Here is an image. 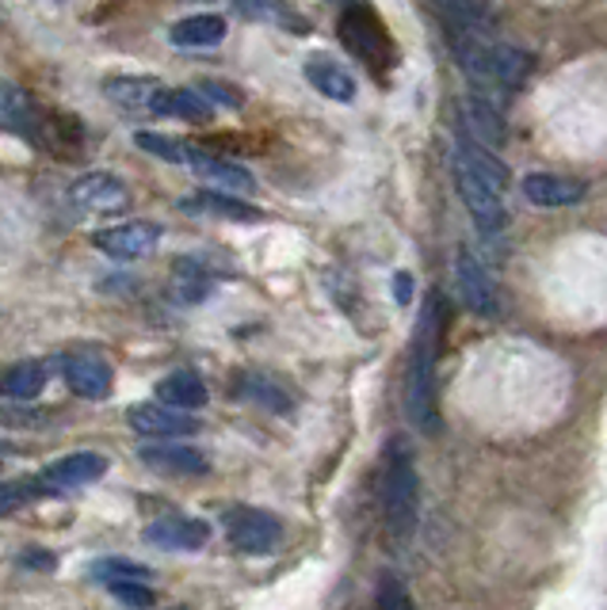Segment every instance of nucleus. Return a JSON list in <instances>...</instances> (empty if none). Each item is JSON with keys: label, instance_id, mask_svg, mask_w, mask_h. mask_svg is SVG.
Instances as JSON below:
<instances>
[{"label": "nucleus", "instance_id": "obj_1", "mask_svg": "<svg viewBox=\"0 0 607 610\" xmlns=\"http://www.w3.org/2000/svg\"><path fill=\"white\" fill-rule=\"evenodd\" d=\"M447 332V302L439 290H428L416 313L413 347H409L405 370V412L416 431L439 435V389H436V363Z\"/></svg>", "mask_w": 607, "mask_h": 610}, {"label": "nucleus", "instance_id": "obj_2", "mask_svg": "<svg viewBox=\"0 0 607 610\" xmlns=\"http://www.w3.org/2000/svg\"><path fill=\"white\" fill-rule=\"evenodd\" d=\"M447 42L459 61V69L474 84H489V88H520L527 81V73L535 69L527 50L508 46L489 38V30L462 27V23H447Z\"/></svg>", "mask_w": 607, "mask_h": 610}, {"label": "nucleus", "instance_id": "obj_3", "mask_svg": "<svg viewBox=\"0 0 607 610\" xmlns=\"http://www.w3.org/2000/svg\"><path fill=\"white\" fill-rule=\"evenodd\" d=\"M421 511V477H416L413 450L405 439H390L383 473V515L393 538H409Z\"/></svg>", "mask_w": 607, "mask_h": 610}, {"label": "nucleus", "instance_id": "obj_4", "mask_svg": "<svg viewBox=\"0 0 607 610\" xmlns=\"http://www.w3.org/2000/svg\"><path fill=\"white\" fill-rule=\"evenodd\" d=\"M451 180H454V191H459L462 206H466V213L474 218L477 229H485V233H500L508 221L505 213V195L500 191H493L489 183L482 180V175L470 168V160L462 157V152L451 149Z\"/></svg>", "mask_w": 607, "mask_h": 610}, {"label": "nucleus", "instance_id": "obj_5", "mask_svg": "<svg viewBox=\"0 0 607 610\" xmlns=\"http://www.w3.org/2000/svg\"><path fill=\"white\" fill-rule=\"evenodd\" d=\"M340 42L348 46V50L355 53V58L363 61L367 69H375V73H383L386 65H390V35L383 30V23H378V15L371 12V8L355 4L348 8L344 15H340Z\"/></svg>", "mask_w": 607, "mask_h": 610}, {"label": "nucleus", "instance_id": "obj_6", "mask_svg": "<svg viewBox=\"0 0 607 610\" xmlns=\"http://www.w3.org/2000/svg\"><path fill=\"white\" fill-rule=\"evenodd\" d=\"M454 286H459V294L470 313H477V317H500L497 279H493L489 267H485L470 248L454 252Z\"/></svg>", "mask_w": 607, "mask_h": 610}, {"label": "nucleus", "instance_id": "obj_7", "mask_svg": "<svg viewBox=\"0 0 607 610\" xmlns=\"http://www.w3.org/2000/svg\"><path fill=\"white\" fill-rule=\"evenodd\" d=\"M226 538L241 553H271L283 541V523L264 508H233L226 515Z\"/></svg>", "mask_w": 607, "mask_h": 610}, {"label": "nucleus", "instance_id": "obj_8", "mask_svg": "<svg viewBox=\"0 0 607 610\" xmlns=\"http://www.w3.org/2000/svg\"><path fill=\"white\" fill-rule=\"evenodd\" d=\"M161 233L165 229L157 221H123V225L100 229L93 244L111 259H142L161 244Z\"/></svg>", "mask_w": 607, "mask_h": 610}, {"label": "nucleus", "instance_id": "obj_9", "mask_svg": "<svg viewBox=\"0 0 607 610\" xmlns=\"http://www.w3.org/2000/svg\"><path fill=\"white\" fill-rule=\"evenodd\" d=\"M70 198L77 210L88 213H119L131 206V187L116 172H88L70 187Z\"/></svg>", "mask_w": 607, "mask_h": 610}, {"label": "nucleus", "instance_id": "obj_10", "mask_svg": "<svg viewBox=\"0 0 607 610\" xmlns=\"http://www.w3.org/2000/svg\"><path fill=\"white\" fill-rule=\"evenodd\" d=\"M62 374H65V386L77 396H85V401H104L111 393V386H116V370L96 351H73V355H65Z\"/></svg>", "mask_w": 607, "mask_h": 610}, {"label": "nucleus", "instance_id": "obj_11", "mask_svg": "<svg viewBox=\"0 0 607 610\" xmlns=\"http://www.w3.org/2000/svg\"><path fill=\"white\" fill-rule=\"evenodd\" d=\"M126 424H131V431L146 435V439H180V435H195L199 431V419L187 416L184 408H172V404H134L131 412H126Z\"/></svg>", "mask_w": 607, "mask_h": 610}, {"label": "nucleus", "instance_id": "obj_12", "mask_svg": "<svg viewBox=\"0 0 607 610\" xmlns=\"http://www.w3.org/2000/svg\"><path fill=\"white\" fill-rule=\"evenodd\" d=\"M108 473V457L96 454V450H77V454H65L58 462H50L47 469L39 473L43 488L47 492H70V488L93 485Z\"/></svg>", "mask_w": 607, "mask_h": 610}, {"label": "nucleus", "instance_id": "obj_13", "mask_svg": "<svg viewBox=\"0 0 607 610\" xmlns=\"http://www.w3.org/2000/svg\"><path fill=\"white\" fill-rule=\"evenodd\" d=\"M459 134L477 145H485V149H493V152L508 142L505 119H500V111L485 96H462L459 99Z\"/></svg>", "mask_w": 607, "mask_h": 610}, {"label": "nucleus", "instance_id": "obj_14", "mask_svg": "<svg viewBox=\"0 0 607 610\" xmlns=\"http://www.w3.org/2000/svg\"><path fill=\"white\" fill-rule=\"evenodd\" d=\"M146 541L161 549H177V553H192L210 541V526L195 515H157L146 526Z\"/></svg>", "mask_w": 607, "mask_h": 610}, {"label": "nucleus", "instance_id": "obj_15", "mask_svg": "<svg viewBox=\"0 0 607 610\" xmlns=\"http://www.w3.org/2000/svg\"><path fill=\"white\" fill-rule=\"evenodd\" d=\"M523 198L531 206H543V210H561V206H576L584 198V180H573V175L561 172H531L523 175Z\"/></svg>", "mask_w": 607, "mask_h": 610}, {"label": "nucleus", "instance_id": "obj_16", "mask_svg": "<svg viewBox=\"0 0 607 610\" xmlns=\"http://www.w3.org/2000/svg\"><path fill=\"white\" fill-rule=\"evenodd\" d=\"M138 457L149 465L154 473H165V477H203L210 469L207 454L195 447H180V442H149V447L138 450Z\"/></svg>", "mask_w": 607, "mask_h": 610}, {"label": "nucleus", "instance_id": "obj_17", "mask_svg": "<svg viewBox=\"0 0 607 610\" xmlns=\"http://www.w3.org/2000/svg\"><path fill=\"white\" fill-rule=\"evenodd\" d=\"M184 168H192V172H195V175H203V180L218 183V187H222V191H241V195H248V191H256V180H253V172H248V168L233 164V160L218 157V152L199 149V145H192V149H187Z\"/></svg>", "mask_w": 607, "mask_h": 610}, {"label": "nucleus", "instance_id": "obj_18", "mask_svg": "<svg viewBox=\"0 0 607 610\" xmlns=\"http://www.w3.org/2000/svg\"><path fill=\"white\" fill-rule=\"evenodd\" d=\"M165 84L154 76H111L104 84V96L116 107H123V114H157V99H161Z\"/></svg>", "mask_w": 607, "mask_h": 610}, {"label": "nucleus", "instance_id": "obj_19", "mask_svg": "<svg viewBox=\"0 0 607 610\" xmlns=\"http://www.w3.org/2000/svg\"><path fill=\"white\" fill-rule=\"evenodd\" d=\"M39 119H43V107L35 103L20 84L0 81V130H9V134H20V137H32L35 142Z\"/></svg>", "mask_w": 607, "mask_h": 610}, {"label": "nucleus", "instance_id": "obj_20", "mask_svg": "<svg viewBox=\"0 0 607 610\" xmlns=\"http://www.w3.org/2000/svg\"><path fill=\"white\" fill-rule=\"evenodd\" d=\"M180 210L195 218H218V221H260V210L253 203L226 195V191H195L180 198Z\"/></svg>", "mask_w": 607, "mask_h": 610}, {"label": "nucleus", "instance_id": "obj_21", "mask_svg": "<svg viewBox=\"0 0 607 610\" xmlns=\"http://www.w3.org/2000/svg\"><path fill=\"white\" fill-rule=\"evenodd\" d=\"M306 81L314 84V88L321 91L325 99H337V103L355 99L352 73H348V69L340 65L337 58H329V53H314V58L306 61Z\"/></svg>", "mask_w": 607, "mask_h": 610}, {"label": "nucleus", "instance_id": "obj_22", "mask_svg": "<svg viewBox=\"0 0 607 610\" xmlns=\"http://www.w3.org/2000/svg\"><path fill=\"white\" fill-rule=\"evenodd\" d=\"M154 393H157V401H161V404H172V408L192 412V408H203V404H207V381H203L195 370H172V374H165V378L157 381Z\"/></svg>", "mask_w": 607, "mask_h": 610}, {"label": "nucleus", "instance_id": "obj_23", "mask_svg": "<svg viewBox=\"0 0 607 610\" xmlns=\"http://www.w3.org/2000/svg\"><path fill=\"white\" fill-rule=\"evenodd\" d=\"M238 396H245V401L260 404V408H268V412H279V416L294 408V396L287 393L283 381H276L271 374H260V370L238 374Z\"/></svg>", "mask_w": 607, "mask_h": 610}, {"label": "nucleus", "instance_id": "obj_24", "mask_svg": "<svg viewBox=\"0 0 607 610\" xmlns=\"http://www.w3.org/2000/svg\"><path fill=\"white\" fill-rule=\"evenodd\" d=\"M215 107L203 99L199 88H165L157 99V119H180V122H207Z\"/></svg>", "mask_w": 607, "mask_h": 610}, {"label": "nucleus", "instance_id": "obj_25", "mask_svg": "<svg viewBox=\"0 0 607 610\" xmlns=\"http://www.w3.org/2000/svg\"><path fill=\"white\" fill-rule=\"evenodd\" d=\"M43 389H47V366L35 363V358L9 366L4 378H0V393L12 396V401H35Z\"/></svg>", "mask_w": 607, "mask_h": 610}, {"label": "nucleus", "instance_id": "obj_26", "mask_svg": "<svg viewBox=\"0 0 607 610\" xmlns=\"http://www.w3.org/2000/svg\"><path fill=\"white\" fill-rule=\"evenodd\" d=\"M169 38L177 46H215L226 38V20L222 15H192V20H180L169 30Z\"/></svg>", "mask_w": 607, "mask_h": 610}, {"label": "nucleus", "instance_id": "obj_27", "mask_svg": "<svg viewBox=\"0 0 607 610\" xmlns=\"http://www.w3.org/2000/svg\"><path fill=\"white\" fill-rule=\"evenodd\" d=\"M444 15H451V23H462V27H477V30H493L497 27V8L493 0H432Z\"/></svg>", "mask_w": 607, "mask_h": 610}, {"label": "nucleus", "instance_id": "obj_28", "mask_svg": "<svg viewBox=\"0 0 607 610\" xmlns=\"http://www.w3.org/2000/svg\"><path fill=\"white\" fill-rule=\"evenodd\" d=\"M172 290H177L180 302H203L210 294V274L195 259H177V267H172Z\"/></svg>", "mask_w": 607, "mask_h": 610}, {"label": "nucleus", "instance_id": "obj_29", "mask_svg": "<svg viewBox=\"0 0 607 610\" xmlns=\"http://www.w3.org/2000/svg\"><path fill=\"white\" fill-rule=\"evenodd\" d=\"M93 572L100 584H126V580H142V584H149L154 580V569L149 564H138V561H126V557H104V561H93Z\"/></svg>", "mask_w": 607, "mask_h": 610}, {"label": "nucleus", "instance_id": "obj_30", "mask_svg": "<svg viewBox=\"0 0 607 610\" xmlns=\"http://www.w3.org/2000/svg\"><path fill=\"white\" fill-rule=\"evenodd\" d=\"M134 145H138L142 152H149V157H161L180 168H184L187 149H192V142H180V137H169V134H154V130H138V134H134Z\"/></svg>", "mask_w": 607, "mask_h": 610}, {"label": "nucleus", "instance_id": "obj_31", "mask_svg": "<svg viewBox=\"0 0 607 610\" xmlns=\"http://www.w3.org/2000/svg\"><path fill=\"white\" fill-rule=\"evenodd\" d=\"M43 492H47V488H43L39 477L35 480H0V515L27 508V503L39 500Z\"/></svg>", "mask_w": 607, "mask_h": 610}, {"label": "nucleus", "instance_id": "obj_32", "mask_svg": "<svg viewBox=\"0 0 607 610\" xmlns=\"http://www.w3.org/2000/svg\"><path fill=\"white\" fill-rule=\"evenodd\" d=\"M111 595H116L119 602H126L131 610H154L157 607V595L149 584H142V580H126V584H108Z\"/></svg>", "mask_w": 607, "mask_h": 610}, {"label": "nucleus", "instance_id": "obj_33", "mask_svg": "<svg viewBox=\"0 0 607 610\" xmlns=\"http://www.w3.org/2000/svg\"><path fill=\"white\" fill-rule=\"evenodd\" d=\"M375 610H413V602H409L405 584H401L398 576H383V580H378Z\"/></svg>", "mask_w": 607, "mask_h": 610}, {"label": "nucleus", "instance_id": "obj_34", "mask_svg": "<svg viewBox=\"0 0 607 610\" xmlns=\"http://www.w3.org/2000/svg\"><path fill=\"white\" fill-rule=\"evenodd\" d=\"M199 91L210 107H230V111H238V107L245 103V96H241L238 88H230V84H222V81H199Z\"/></svg>", "mask_w": 607, "mask_h": 610}, {"label": "nucleus", "instance_id": "obj_35", "mask_svg": "<svg viewBox=\"0 0 607 610\" xmlns=\"http://www.w3.org/2000/svg\"><path fill=\"white\" fill-rule=\"evenodd\" d=\"M50 416H54V412H20V408H9V412H0V424H9V427H43Z\"/></svg>", "mask_w": 607, "mask_h": 610}, {"label": "nucleus", "instance_id": "obj_36", "mask_svg": "<svg viewBox=\"0 0 607 610\" xmlns=\"http://www.w3.org/2000/svg\"><path fill=\"white\" fill-rule=\"evenodd\" d=\"M238 12H245L248 20H271L279 15V4L276 0H238Z\"/></svg>", "mask_w": 607, "mask_h": 610}, {"label": "nucleus", "instance_id": "obj_37", "mask_svg": "<svg viewBox=\"0 0 607 610\" xmlns=\"http://www.w3.org/2000/svg\"><path fill=\"white\" fill-rule=\"evenodd\" d=\"M20 564H27V569H43V572H50V569H54V557H50L47 549L32 546L24 557H20Z\"/></svg>", "mask_w": 607, "mask_h": 610}, {"label": "nucleus", "instance_id": "obj_38", "mask_svg": "<svg viewBox=\"0 0 607 610\" xmlns=\"http://www.w3.org/2000/svg\"><path fill=\"white\" fill-rule=\"evenodd\" d=\"M393 290H398V302H401V305H409V297H413V279H409L405 271L393 274Z\"/></svg>", "mask_w": 607, "mask_h": 610}, {"label": "nucleus", "instance_id": "obj_39", "mask_svg": "<svg viewBox=\"0 0 607 610\" xmlns=\"http://www.w3.org/2000/svg\"><path fill=\"white\" fill-rule=\"evenodd\" d=\"M0 469H4V447H0Z\"/></svg>", "mask_w": 607, "mask_h": 610}]
</instances>
